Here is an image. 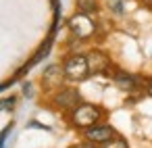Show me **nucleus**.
<instances>
[{
    "instance_id": "obj_1",
    "label": "nucleus",
    "mask_w": 152,
    "mask_h": 148,
    "mask_svg": "<svg viewBox=\"0 0 152 148\" xmlns=\"http://www.w3.org/2000/svg\"><path fill=\"white\" fill-rule=\"evenodd\" d=\"M102 119H106V108L96 102H88V100H81L77 106H73L69 113H65L67 125L77 131H83L86 127H90Z\"/></svg>"
},
{
    "instance_id": "obj_2",
    "label": "nucleus",
    "mask_w": 152,
    "mask_h": 148,
    "mask_svg": "<svg viewBox=\"0 0 152 148\" xmlns=\"http://www.w3.org/2000/svg\"><path fill=\"white\" fill-rule=\"evenodd\" d=\"M67 32L71 36H75L77 40L81 42H92L98 38V32H100V21L94 17V15H88V13H81V11H75L67 21Z\"/></svg>"
},
{
    "instance_id": "obj_3",
    "label": "nucleus",
    "mask_w": 152,
    "mask_h": 148,
    "mask_svg": "<svg viewBox=\"0 0 152 148\" xmlns=\"http://www.w3.org/2000/svg\"><path fill=\"white\" fill-rule=\"evenodd\" d=\"M63 69H65V77H67V84H83L92 77L90 73V65H88V54L77 50V52H65L63 59Z\"/></svg>"
},
{
    "instance_id": "obj_4",
    "label": "nucleus",
    "mask_w": 152,
    "mask_h": 148,
    "mask_svg": "<svg viewBox=\"0 0 152 148\" xmlns=\"http://www.w3.org/2000/svg\"><path fill=\"white\" fill-rule=\"evenodd\" d=\"M46 96H48L46 106L56 111V113H63V115L69 113L73 106H77L83 100V96H81V92L77 90L75 84H65L63 88H58V90H54V92H50Z\"/></svg>"
},
{
    "instance_id": "obj_5",
    "label": "nucleus",
    "mask_w": 152,
    "mask_h": 148,
    "mask_svg": "<svg viewBox=\"0 0 152 148\" xmlns=\"http://www.w3.org/2000/svg\"><path fill=\"white\" fill-rule=\"evenodd\" d=\"M86 54H88V65H90V73H92V75L110 77V75H113V71L117 69V65H115L113 56H110L104 48H100V46L90 48Z\"/></svg>"
},
{
    "instance_id": "obj_6",
    "label": "nucleus",
    "mask_w": 152,
    "mask_h": 148,
    "mask_svg": "<svg viewBox=\"0 0 152 148\" xmlns=\"http://www.w3.org/2000/svg\"><path fill=\"white\" fill-rule=\"evenodd\" d=\"M81 133V140L86 142V144H94V146H106L119 131L115 129V125L113 123H108L106 119H102V121H98V123H94V125H90V127H86L83 131H79Z\"/></svg>"
},
{
    "instance_id": "obj_7",
    "label": "nucleus",
    "mask_w": 152,
    "mask_h": 148,
    "mask_svg": "<svg viewBox=\"0 0 152 148\" xmlns=\"http://www.w3.org/2000/svg\"><path fill=\"white\" fill-rule=\"evenodd\" d=\"M67 84V77H65V69H63V63H48L40 75V90L44 94H50L58 88H63Z\"/></svg>"
},
{
    "instance_id": "obj_8",
    "label": "nucleus",
    "mask_w": 152,
    "mask_h": 148,
    "mask_svg": "<svg viewBox=\"0 0 152 148\" xmlns=\"http://www.w3.org/2000/svg\"><path fill=\"white\" fill-rule=\"evenodd\" d=\"M110 81L125 94H131V92H140L146 88V77L137 75V73H131L127 69H115L113 75H110Z\"/></svg>"
},
{
    "instance_id": "obj_9",
    "label": "nucleus",
    "mask_w": 152,
    "mask_h": 148,
    "mask_svg": "<svg viewBox=\"0 0 152 148\" xmlns=\"http://www.w3.org/2000/svg\"><path fill=\"white\" fill-rule=\"evenodd\" d=\"M75 11H81V13L98 17L100 11H102V2L100 0H75Z\"/></svg>"
},
{
    "instance_id": "obj_10",
    "label": "nucleus",
    "mask_w": 152,
    "mask_h": 148,
    "mask_svg": "<svg viewBox=\"0 0 152 148\" xmlns=\"http://www.w3.org/2000/svg\"><path fill=\"white\" fill-rule=\"evenodd\" d=\"M104 7H106V11H108L113 17H123L125 11H127L125 0H104Z\"/></svg>"
},
{
    "instance_id": "obj_11",
    "label": "nucleus",
    "mask_w": 152,
    "mask_h": 148,
    "mask_svg": "<svg viewBox=\"0 0 152 148\" xmlns=\"http://www.w3.org/2000/svg\"><path fill=\"white\" fill-rule=\"evenodd\" d=\"M17 102H19V96H2L0 98V113H13L17 108Z\"/></svg>"
},
{
    "instance_id": "obj_12",
    "label": "nucleus",
    "mask_w": 152,
    "mask_h": 148,
    "mask_svg": "<svg viewBox=\"0 0 152 148\" xmlns=\"http://www.w3.org/2000/svg\"><path fill=\"white\" fill-rule=\"evenodd\" d=\"M13 127H15V123L11 121V123H7L4 127H2V131H0V148H2L4 144H7V138L11 136V131H13Z\"/></svg>"
},
{
    "instance_id": "obj_13",
    "label": "nucleus",
    "mask_w": 152,
    "mask_h": 148,
    "mask_svg": "<svg viewBox=\"0 0 152 148\" xmlns=\"http://www.w3.org/2000/svg\"><path fill=\"white\" fill-rule=\"evenodd\" d=\"M21 92H23V96L25 98H34V92H36V86L27 79V81H23L21 84Z\"/></svg>"
},
{
    "instance_id": "obj_14",
    "label": "nucleus",
    "mask_w": 152,
    "mask_h": 148,
    "mask_svg": "<svg viewBox=\"0 0 152 148\" xmlns=\"http://www.w3.org/2000/svg\"><path fill=\"white\" fill-rule=\"evenodd\" d=\"M106 146H119V148H125V146H129V142H127V138H123L121 133H117Z\"/></svg>"
},
{
    "instance_id": "obj_15",
    "label": "nucleus",
    "mask_w": 152,
    "mask_h": 148,
    "mask_svg": "<svg viewBox=\"0 0 152 148\" xmlns=\"http://www.w3.org/2000/svg\"><path fill=\"white\" fill-rule=\"evenodd\" d=\"M27 127H38V129L50 131V127H48V125H44V123H40V121H29V123H27Z\"/></svg>"
},
{
    "instance_id": "obj_16",
    "label": "nucleus",
    "mask_w": 152,
    "mask_h": 148,
    "mask_svg": "<svg viewBox=\"0 0 152 148\" xmlns=\"http://www.w3.org/2000/svg\"><path fill=\"white\" fill-rule=\"evenodd\" d=\"M146 96H150L152 98V77H146Z\"/></svg>"
},
{
    "instance_id": "obj_17",
    "label": "nucleus",
    "mask_w": 152,
    "mask_h": 148,
    "mask_svg": "<svg viewBox=\"0 0 152 148\" xmlns=\"http://www.w3.org/2000/svg\"><path fill=\"white\" fill-rule=\"evenodd\" d=\"M150 11H152V4H150Z\"/></svg>"
}]
</instances>
